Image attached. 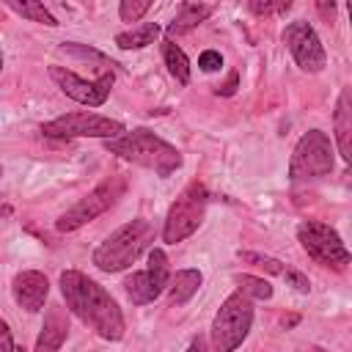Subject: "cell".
Wrapping results in <instances>:
<instances>
[{
	"label": "cell",
	"instance_id": "obj_13",
	"mask_svg": "<svg viewBox=\"0 0 352 352\" xmlns=\"http://www.w3.org/2000/svg\"><path fill=\"white\" fill-rule=\"evenodd\" d=\"M11 292H14V300H16L25 311L36 314V311L44 308V300H47V294H50V280H47V275H41V272H36V270H25V272H19V275L14 278Z\"/></svg>",
	"mask_w": 352,
	"mask_h": 352
},
{
	"label": "cell",
	"instance_id": "obj_33",
	"mask_svg": "<svg viewBox=\"0 0 352 352\" xmlns=\"http://www.w3.org/2000/svg\"><path fill=\"white\" fill-rule=\"evenodd\" d=\"M16 352H25V349H22V346H19V349H16Z\"/></svg>",
	"mask_w": 352,
	"mask_h": 352
},
{
	"label": "cell",
	"instance_id": "obj_4",
	"mask_svg": "<svg viewBox=\"0 0 352 352\" xmlns=\"http://www.w3.org/2000/svg\"><path fill=\"white\" fill-rule=\"evenodd\" d=\"M253 324V302L242 292L226 297L220 311L212 319V344L217 352H234L250 333Z\"/></svg>",
	"mask_w": 352,
	"mask_h": 352
},
{
	"label": "cell",
	"instance_id": "obj_20",
	"mask_svg": "<svg viewBox=\"0 0 352 352\" xmlns=\"http://www.w3.org/2000/svg\"><path fill=\"white\" fill-rule=\"evenodd\" d=\"M6 6L11 8V11H16L19 16H25V19H30V22H41V25H47V28H55L58 25V19L44 8V3H36V0H6Z\"/></svg>",
	"mask_w": 352,
	"mask_h": 352
},
{
	"label": "cell",
	"instance_id": "obj_7",
	"mask_svg": "<svg viewBox=\"0 0 352 352\" xmlns=\"http://www.w3.org/2000/svg\"><path fill=\"white\" fill-rule=\"evenodd\" d=\"M41 132L47 138H121L124 135V124L99 113H66L55 121L41 124Z\"/></svg>",
	"mask_w": 352,
	"mask_h": 352
},
{
	"label": "cell",
	"instance_id": "obj_16",
	"mask_svg": "<svg viewBox=\"0 0 352 352\" xmlns=\"http://www.w3.org/2000/svg\"><path fill=\"white\" fill-rule=\"evenodd\" d=\"M201 280L204 275L198 270H179L176 275H170V305H184L198 289H201Z\"/></svg>",
	"mask_w": 352,
	"mask_h": 352
},
{
	"label": "cell",
	"instance_id": "obj_31",
	"mask_svg": "<svg viewBox=\"0 0 352 352\" xmlns=\"http://www.w3.org/2000/svg\"><path fill=\"white\" fill-rule=\"evenodd\" d=\"M346 11H349V25H352V0L346 3Z\"/></svg>",
	"mask_w": 352,
	"mask_h": 352
},
{
	"label": "cell",
	"instance_id": "obj_8",
	"mask_svg": "<svg viewBox=\"0 0 352 352\" xmlns=\"http://www.w3.org/2000/svg\"><path fill=\"white\" fill-rule=\"evenodd\" d=\"M297 239H300V245L305 248V253L311 256V258H316L319 264H324V267H346L349 264V250L344 248V242H341V236H338V231L336 228H330V226H324V223H319V220H305V223H300L297 226Z\"/></svg>",
	"mask_w": 352,
	"mask_h": 352
},
{
	"label": "cell",
	"instance_id": "obj_1",
	"mask_svg": "<svg viewBox=\"0 0 352 352\" xmlns=\"http://www.w3.org/2000/svg\"><path fill=\"white\" fill-rule=\"evenodd\" d=\"M60 292L74 316H80L91 330H96L107 341H118L124 336V314L118 302L104 292L96 280L77 270H66L60 275Z\"/></svg>",
	"mask_w": 352,
	"mask_h": 352
},
{
	"label": "cell",
	"instance_id": "obj_21",
	"mask_svg": "<svg viewBox=\"0 0 352 352\" xmlns=\"http://www.w3.org/2000/svg\"><path fill=\"white\" fill-rule=\"evenodd\" d=\"M236 286L250 300H270L272 297V286L264 278H256V275H236Z\"/></svg>",
	"mask_w": 352,
	"mask_h": 352
},
{
	"label": "cell",
	"instance_id": "obj_14",
	"mask_svg": "<svg viewBox=\"0 0 352 352\" xmlns=\"http://www.w3.org/2000/svg\"><path fill=\"white\" fill-rule=\"evenodd\" d=\"M66 336H69V319H66L63 308L50 305L47 316H44V324H41V333L36 338V352H58L63 346Z\"/></svg>",
	"mask_w": 352,
	"mask_h": 352
},
{
	"label": "cell",
	"instance_id": "obj_15",
	"mask_svg": "<svg viewBox=\"0 0 352 352\" xmlns=\"http://www.w3.org/2000/svg\"><path fill=\"white\" fill-rule=\"evenodd\" d=\"M333 132H336L338 154L352 165V88H344L338 102H336Z\"/></svg>",
	"mask_w": 352,
	"mask_h": 352
},
{
	"label": "cell",
	"instance_id": "obj_9",
	"mask_svg": "<svg viewBox=\"0 0 352 352\" xmlns=\"http://www.w3.org/2000/svg\"><path fill=\"white\" fill-rule=\"evenodd\" d=\"M121 192H124V179L113 176V179L102 182V184L94 187L82 201H77L69 212H63V214L58 217L55 228H58V231H77L80 226H85V223L96 220L99 214H104V212L121 198Z\"/></svg>",
	"mask_w": 352,
	"mask_h": 352
},
{
	"label": "cell",
	"instance_id": "obj_27",
	"mask_svg": "<svg viewBox=\"0 0 352 352\" xmlns=\"http://www.w3.org/2000/svg\"><path fill=\"white\" fill-rule=\"evenodd\" d=\"M289 8H292L289 0H283V3H258V0H253L250 3L253 14H272V11H289Z\"/></svg>",
	"mask_w": 352,
	"mask_h": 352
},
{
	"label": "cell",
	"instance_id": "obj_30",
	"mask_svg": "<svg viewBox=\"0 0 352 352\" xmlns=\"http://www.w3.org/2000/svg\"><path fill=\"white\" fill-rule=\"evenodd\" d=\"M187 352H206V346H204V341H201V338H195V341L187 346Z\"/></svg>",
	"mask_w": 352,
	"mask_h": 352
},
{
	"label": "cell",
	"instance_id": "obj_6",
	"mask_svg": "<svg viewBox=\"0 0 352 352\" xmlns=\"http://www.w3.org/2000/svg\"><path fill=\"white\" fill-rule=\"evenodd\" d=\"M206 204H209V192L201 182H192L182 190V195L170 204L168 209V217H165V228H162V239L168 245H176L182 239H187L204 220V212H206Z\"/></svg>",
	"mask_w": 352,
	"mask_h": 352
},
{
	"label": "cell",
	"instance_id": "obj_18",
	"mask_svg": "<svg viewBox=\"0 0 352 352\" xmlns=\"http://www.w3.org/2000/svg\"><path fill=\"white\" fill-rule=\"evenodd\" d=\"M157 36H160V28H157L154 22H140V25H135L132 30L118 33V36H116V44H118L121 50H140V47L154 44Z\"/></svg>",
	"mask_w": 352,
	"mask_h": 352
},
{
	"label": "cell",
	"instance_id": "obj_24",
	"mask_svg": "<svg viewBox=\"0 0 352 352\" xmlns=\"http://www.w3.org/2000/svg\"><path fill=\"white\" fill-rule=\"evenodd\" d=\"M60 52H66V55H77V58H94V60H99L102 66H116V63L107 60L102 52H96V50H91V47H82V44H77V41H66V44L60 47Z\"/></svg>",
	"mask_w": 352,
	"mask_h": 352
},
{
	"label": "cell",
	"instance_id": "obj_2",
	"mask_svg": "<svg viewBox=\"0 0 352 352\" xmlns=\"http://www.w3.org/2000/svg\"><path fill=\"white\" fill-rule=\"evenodd\" d=\"M110 154H118L135 165H143L154 170L157 176H170L176 168H182V154L162 138H157L148 129H132L121 138H113L104 143Z\"/></svg>",
	"mask_w": 352,
	"mask_h": 352
},
{
	"label": "cell",
	"instance_id": "obj_11",
	"mask_svg": "<svg viewBox=\"0 0 352 352\" xmlns=\"http://www.w3.org/2000/svg\"><path fill=\"white\" fill-rule=\"evenodd\" d=\"M283 44L289 47V52L294 55V60H297V66H300L302 72L316 74V72L324 69V47H322V41H319L316 30H314L305 19H294V22L286 25V30H283Z\"/></svg>",
	"mask_w": 352,
	"mask_h": 352
},
{
	"label": "cell",
	"instance_id": "obj_10",
	"mask_svg": "<svg viewBox=\"0 0 352 352\" xmlns=\"http://www.w3.org/2000/svg\"><path fill=\"white\" fill-rule=\"evenodd\" d=\"M168 286H170L168 256H165L160 248L151 250V256H148V267H146V270L132 272V275L124 280V289H126V294H129V300H132L135 305L154 302Z\"/></svg>",
	"mask_w": 352,
	"mask_h": 352
},
{
	"label": "cell",
	"instance_id": "obj_3",
	"mask_svg": "<svg viewBox=\"0 0 352 352\" xmlns=\"http://www.w3.org/2000/svg\"><path fill=\"white\" fill-rule=\"evenodd\" d=\"M154 239V226L143 217L121 226L118 231H113L96 250H94V264L102 272H121L129 264L138 261V256L148 248V242Z\"/></svg>",
	"mask_w": 352,
	"mask_h": 352
},
{
	"label": "cell",
	"instance_id": "obj_29",
	"mask_svg": "<svg viewBox=\"0 0 352 352\" xmlns=\"http://www.w3.org/2000/svg\"><path fill=\"white\" fill-rule=\"evenodd\" d=\"M236 82H239V74H236V72H231V74H228V82H226V85H217V94L231 96V94L236 91Z\"/></svg>",
	"mask_w": 352,
	"mask_h": 352
},
{
	"label": "cell",
	"instance_id": "obj_28",
	"mask_svg": "<svg viewBox=\"0 0 352 352\" xmlns=\"http://www.w3.org/2000/svg\"><path fill=\"white\" fill-rule=\"evenodd\" d=\"M0 349L3 352H16L14 349V341H11V330H8L6 322H0Z\"/></svg>",
	"mask_w": 352,
	"mask_h": 352
},
{
	"label": "cell",
	"instance_id": "obj_32",
	"mask_svg": "<svg viewBox=\"0 0 352 352\" xmlns=\"http://www.w3.org/2000/svg\"><path fill=\"white\" fill-rule=\"evenodd\" d=\"M346 179H349V184H352V165H349V170H346Z\"/></svg>",
	"mask_w": 352,
	"mask_h": 352
},
{
	"label": "cell",
	"instance_id": "obj_19",
	"mask_svg": "<svg viewBox=\"0 0 352 352\" xmlns=\"http://www.w3.org/2000/svg\"><path fill=\"white\" fill-rule=\"evenodd\" d=\"M162 58H165L168 72H170L182 85H187V82H190V60H187L184 50H182L179 44H173V41H165V44H162Z\"/></svg>",
	"mask_w": 352,
	"mask_h": 352
},
{
	"label": "cell",
	"instance_id": "obj_23",
	"mask_svg": "<svg viewBox=\"0 0 352 352\" xmlns=\"http://www.w3.org/2000/svg\"><path fill=\"white\" fill-rule=\"evenodd\" d=\"M148 8H151L148 0H124V3L118 6V14H121L124 22H140V16H143Z\"/></svg>",
	"mask_w": 352,
	"mask_h": 352
},
{
	"label": "cell",
	"instance_id": "obj_25",
	"mask_svg": "<svg viewBox=\"0 0 352 352\" xmlns=\"http://www.w3.org/2000/svg\"><path fill=\"white\" fill-rule=\"evenodd\" d=\"M283 278H286V283H289V286H294L297 292H302V294H308V292H311V283H308V278H305L300 270H289V267H286Z\"/></svg>",
	"mask_w": 352,
	"mask_h": 352
},
{
	"label": "cell",
	"instance_id": "obj_5",
	"mask_svg": "<svg viewBox=\"0 0 352 352\" xmlns=\"http://www.w3.org/2000/svg\"><path fill=\"white\" fill-rule=\"evenodd\" d=\"M333 170V146L330 138L322 129H308L294 151H292V162H289V179L292 182H314L322 179Z\"/></svg>",
	"mask_w": 352,
	"mask_h": 352
},
{
	"label": "cell",
	"instance_id": "obj_17",
	"mask_svg": "<svg viewBox=\"0 0 352 352\" xmlns=\"http://www.w3.org/2000/svg\"><path fill=\"white\" fill-rule=\"evenodd\" d=\"M212 11H214V6H209V3H184L182 11L176 14V19L168 25V36H179V33L195 28V25L204 22Z\"/></svg>",
	"mask_w": 352,
	"mask_h": 352
},
{
	"label": "cell",
	"instance_id": "obj_12",
	"mask_svg": "<svg viewBox=\"0 0 352 352\" xmlns=\"http://www.w3.org/2000/svg\"><path fill=\"white\" fill-rule=\"evenodd\" d=\"M50 77L55 80V85L69 96V99H74V102H80V104H88V107H99V104H104V99H107V94H110V88H113V72H107V74H102L99 80H82V77H77L74 72H69V69H63V66H50Z\"/></svg>",
	"mask_w": 352,
	"mask_h": 352
},
{
	"label": "cell",
	"instance_id": "obj_22",
	"mask_svg": "<svg viewBox=\"0 0 352 352\" xmlns=\"http://www.w3.org/2000/svg\"><path fill=\"white\" fill-rule=\"evenodd\" d=\"M239 261L253 264V267H258V270H264V272H270V275H283V272H286L283 261H278V258H272V256H264V253H253V250H239Z\"/></svg>",
	"mask_w": 352,
	"mask_h": 352
},
{
	"label": "cell",
	"instance_id": "obj_26",
	"mask_svg": "<svg viewBox=\"0 0 352 352\" xmlns=\"http://www.w3.org/2000/svg\"><path fill=\"white\" fill-rule=\"evenodd\" d=\"M198 66H201L204 72H217V69L223 66V55H220V52H214V50H206V52H201Z\"/></svg>",
	"mask_w": 352,
	"mask_h": 352
}]
</instances>
